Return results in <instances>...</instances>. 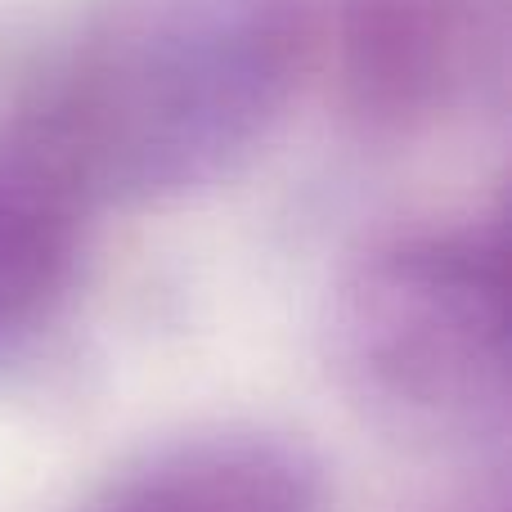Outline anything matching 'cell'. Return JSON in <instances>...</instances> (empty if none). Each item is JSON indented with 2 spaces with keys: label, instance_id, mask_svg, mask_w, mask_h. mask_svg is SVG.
<instances>
[{
  "label": "cell",
  "instance_id": "1",
  "mask_svg": "<svg viewBox=\"0 0 512 512\" xmlns=\"http://www.w3.org/2000/svg\"><path fill=\"white\" fill-rule=\"evenodd\" d=\"M310 50V0H81L14 122L95 212L171 207L256 158Z\"/></svg>",
  "mask_w": 512,
  "mask_h": 512
},
{
  "label": "cell",
  "instance_id": "2",
  "mask_svg": "<svg viewBox=\"0 0 512 512\" xmlns=\"http://www.w3.org/2000/svg\"><path fill=\"white\" fill-rule=\"evenodd\" d=\"M324 351L355 409L427 450L508 436V256L495 221L414 230L346 265Z\"/></svg>",
  "mask_w": 512,
  "mask_h": 512
},
{
  "label": "cell",
  "instance_id": "3",
  "mask_svg": "<svg viewBox=\"0 0 512 512\" xmlns=\"http://www.w3.org/2000/svg\"><path fill=\"white\" fill-rule=\"evenodd\" d=\"M333 72L364 126L409 135L472 104L499 72V0H337Z\"/></svg>",
  "mask_w": 512,
  "mask_h": 512
},
{
  "label": "cell",
  "instance_id": "4",
  "mask_svg": "<svg viewBox=\"0 0 512 512\" xmlns=\"http://www.w3.org/2000/svg\"><path fill=\"white\" fill-rule=\"evenodd\" d=\"M81 512H328V477L297 436L216 423L140 450Z\"/></svg>",
  "mask_w": 512,
  "mask_h": 512
},
{
  "label": "cell",
  "instance_id": "5",
  "mask_svg": "<svg viewBox=\"0 0 512 512\" xmlns=\"http://www.w3.org/2000/svg\"><path fill=\"white\" fill-rule=\"evenodd\" d=\"M95 207L23 126L0 131V355L32 342L72 292Z\"/></svg>",
  "mask_w": 512,
  "mask_h": 512
},
{
  "label": "cell",
  "instance_id": "6",
  "mask_svg": "<svg viewBox=\"0 0 512 512\" xmlns=\"http://www.w3.org/2000/svg\"><path fill=\"white\" fill-rule=\"evenodd\" d=\"M486 512H504V504H490V508H486Z\"/></svg>",
  "mask_w": 512,
  "mask_h": 512
}]
</instances>
